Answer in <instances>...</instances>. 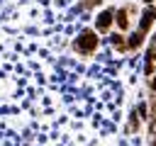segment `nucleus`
<instances>
[{
  "mask_svg": "<svg viewBox=\"0 0 156 146\" xmlns=\"http://www.w3.org/2000/svg\"><path fill=\"white\" fill-rule=\"evenodd\" d=\"M115 17H117V19H115L117 27H119V29H127V24H129V19H127V10H119Z\"/></svg>",
  "mask_w": 156,
  "mask_h": 146,
  "instance_id": "obj_3",
  "label": "nucleus"
},
{
  "mask_svg": "<svg viewBox=\"0 0 156 146\" xmlns=\"http://www.w3.org/2000/svg\"><path fill=\"white\" fill-rule=\"evenodd\" d=\"M95 44H98L95 34H93V32H83V34H80V39L76 41V49H78V51H83V54H90Z\"/></svg>",
  "mask_w": 156,
  "mask_h": 146,
  "instance_id": "obj_1",
  "label": "nucleus"
},
{
  "mask_svg": "<svg viewBox=\"0 0 156 146\" xmlns=\"http://www.w3.org/2000/svg\"><path fill=\"white\" fill-rule=\"evenodd\" d=\"M151 88H154V90H156V75H154V78H151Z\"/></svg>",
  "mask_w": 156,
  "mask_h": 146,
  "instance_id": "obj_6",
  "label": "nucleus"
},
{
  "mask_svg": "<svg viewBox=\"0 0 156 146\" xmlns=\"http://www.w3.org/2000/svg\"><path fill=\"white\" fill-rule=\"evenodd\" d=\"M139 44H141V32H139V34H132V36H129V46H132V49H134V46H139Z\"/></svg>",
  "mask_w": 156,
  "mask_h": 146,
  "instance_id": "obj_5",
  "label": "nucleus"
},
{
  "mask_svg": "<svg viewBox=\"0 0 156 146\" xmlns=\"http://www.w3.org/2000/svg\"><path fill=\"white\" fill-rule=\"evenodd\" d=\"M110 24H112V12H102V15H100V22H98V29L105 32Z\"/></svg>",
  "mask_w": 156,
  "mask_h": 146,
  "instance_id": "obj_2",
  "label": "nucleus"
},
{
  "mask_svg": "<svg viewBox=\"0 0 156 146\" xmlns=\"http://www.w3.org/2000/svg\"><path fill=\"white\" fill-rule=\"evenodd\" d=\"M154 15H156V12H154L151 7H149V10L144 12V19H141V32H144V29H146V27L151 24V19H154Z\"/></svg>",
  "mask_w": 156,
  "mask_h": 146,
  "instance_id": "obj_4",
  "label": "nucleus"
}]
</instances>
